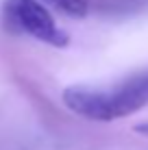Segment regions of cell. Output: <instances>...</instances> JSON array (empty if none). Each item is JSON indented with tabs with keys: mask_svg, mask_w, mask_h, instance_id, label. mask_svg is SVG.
I'll return each mask as SVG.
<instances>
[{
	"mask_svg": "<svg viewBox=\"0 0 148 150\" xmlns=\"http://www.w3.org/2000/svg\"><path fill=\"white\" fill-rule=\"evenodd\" d=\"M63 105L94 122L126 117L148 105V70L126 76L113 87H68L63 91Z\"/></svg>",
	"mask_w": 148,
	"mask_h": 150,
	"instance_id": "cell-1",
	"label": "cell"
},
{
	"mask_svg": "<svg viewBox=\"0 0 148 150\" xmlns=\"http://www.w3.org/2000/svg\"><path fill=\"white\" fill-rule=\"evenodd\" d=\"M2 18L4 26L13 33H24L55 48H63L68 44V35L57 26L48 9L37 0H4Z\"/></svg>",
	"mask_w": 148,
	"mask_h": 150,
	"instance_id": "cell-2",
	"label": "cell"
},
{
	"mask_svg": "<svg viewBox=\"0 0 148 150\" xmlns=\"http://www.w3.org/2000/svg\"><path fill=\"white\" fill-rule=\"evenodd\" d=\"M50 7L59 9L61 13L70 15V18H85L89 11V2L87 0H44Z\"/></svg>",
	"mask_w": 148,
	"mask_h": 150,
	"instance_id": "cell-3",
	"label": "cell"
},
{
	"mask_svg": "<svg viewBox=\"0 0 148 150\" xmlns=\"http://www.w3.org/2000/svg\"><path fill=\"white\" fill-rule=\"evenodd\" d=\"M144 4H148V0H109L105 4V11H111V13H131V11H137L142 9Z\"/></svg>",
	"mask_w": 148,
	"mask_h": 150,
	"instance_id": "cell-4",
	"label": "cell"
},
{
	"mask_svg": "<svg viewBox=\"0 0 148 150\" xmlns=\"http://www.w3.org/2000/svg\"><path fill=\"white\" fill-rule=\"evenodd\" d=\"M135 133H140V135L148 137V122H144V124H137V126H135Z\"/></svg>",
	"mask_w": 148,
	"mask_h": 150,
	"instance_id": "cell-5",
	"label": "cell"
}]
</instances>
